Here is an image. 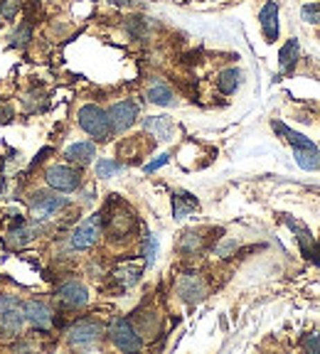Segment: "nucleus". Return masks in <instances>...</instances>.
<instances>
[{
    "label": "nucleus",
    "instance_id": "f257e3e1",
    "mask_svg": "<svg viewBox=\"0 0 320 354\" xmlns=\"http://www.w3.org/2000/svg\"><path fill=\"white\" fill-rule=\"evenodd\" d=\"M79 126H82L84 133H89L91 138L96 140H109V136L114 131H111V123H109V113H106L104 109H99V106L94 104H87L79 109Z\"/></svg>",
    "mask_w": 320,
    "mask_h": 354
},
{
    "label": "nucleus",
    "instance_id": "f03ea898",
    "mask_svg": "<svg viewBox=\"0 0 320 354\" xmlns=\"http://www.w3.org/2000/svg\"><path fill=\"white\" fill-rule=\"evenodd\" d=\"M109 337H111V342L116 344L118 349H123V352H139V349L143 347L141 335L133 330L131 320H126V317H116V320L111 322Z\"/></svg>",
    "mask_w": 320,
    "mask_h": 354
},
{
    "label": "nucleus",
    "instance_id": "7ed1b4c3",
    "mask_svg": "<svg viewBox=\"0 0 320 354\" xmlns=\"http://www.w3.org/2000/svg\"><path fill=\"white\" fill-rule=\"evenodd\" d=\"M44 183L50 185L52 189H60V192H74L79 187V183H82V175L69 165H52L50 170L44 172Z\"/></svg>",
    "mask_w": 320,
    "mask_h": 354
},
{
    "label": "nucleus",
    "instance_id": "20e7f679",
    "mask_svg": "<svg viewBox=\"0 0 320 354\" xmlns=\"http://www.w3.org/2000/svg\"><path fill=\"white\" fill-rule=\"evenodd\" d=\"M101 335H104V327L96 320H79L66 332V342L72 347H89V344L99 342Z\"/></svg>",
    "mask_w": 320,
    "mask_h": 354
},
{
    "label": "nucleus",
    "instance_id": "39448f33",
    "mask_svg": "<svg viewBox=\"0 0 320 354\" xmlns=\"http://www.w3.org/2000/svg\"><path fill=\"white\" fill-rule=\"evenodd\" d=\"M30 205V212L35 214V219H50V216H55L60 209H64L66 207V199L64 197H57V194L52 192H35L33 197L28 199Z\"/></svg>",
    "mask_w": 320,
    "mask_h": 354
},
{
    "label": "nucleus",
    "instance_id": "423d86ee",
    "mask_svg": "<svg viewBox=\"0 0 320 354\" xmlns=\"http://www.w3.org/2000/svg\"><path fill=\"white\" fill-rule=\"evenodd\" d=\"M106 113H109L111 131L123 133L136 123V118H139V106L133 104V101H118V104L111 106Z\"/></svg>",
    "mask_w": 320,
    "mask_h": 354
},
{
    "label": "nucleus",
    "instance_id": "0eeeda50",
    "mask_svg": "<svg viewBox=\"0 0 320 354\" xmlns=\"http://www.w3.org/2000/svg\"><path fill=\"white\" fill-rule=\"evenodd\" d=\"M3 310H0V337H17L22 330V322H25V315L20 313L15 300L3 298Z\"/></svg>",
    "mask_w": 320,
    "mask_h": 354
},
{
    "label": "nucleus",
    "instance_id": "6e6552de",
    "mask_svg": "<svg viewBox=\"0 0 320 354\" xmlns=\"http://www.w3.org/2000/svg\"><path fill=\"white\" fill-rule=\"evenodd\" d=\"M99 236H101V216L94 214V216H89V219H84L82 224L74 229L72 246H74V249H79V251L91 249V246L99 241Z\"/></svg>",
    "mask_w": 320,
    "mask_h": 354
},
{
    "label": "nucleus",
    "instance_id": "1a4fd4ad",
    "mask_svg": "<svg viewBox=\"0 0 320 354\" xmlns=\"http://www.w3.org/2000/svg\"><path fill=\"white\" fill-rule=\"evenodd\" d=\"M22 315L37 330H50L52 327V310L50 305L39 303V300H28L25 308H22Z\"/></svg>",
    "mask_w": 320,
    "mask_h": 354
},
{
    "label": "nucleus",
    "instance_id": "9d476101",
    "mask_svg": "<svg viewBox=\"0 0 320 354\" xmlns=\"http://www.w3.org/2000/svg\"><path fill=\"white\" fill-rule=\"evenodd\" d=\"M177 295H180L185 303H199V300L207 295V286L199 276H182L177 281Z\"/></svg>",
    "mask_w": 320,
    "mask_h": 354
},
{
    "label": "nucleus",
    "instance_id": "9b49d317",
    "mask_svg": "<svg viewBox=\"0 0 320 354\" xmlns=\"http://www.w3.org/2000/svg\"><path fill=\"white\" fill-rule=\"evenodd\" d=\"M136 229V216L128 209H116L109 216V224H106V232L114 239H126L128 234H133Z\"/></svg>",
    "mask_w": 320,
    "mask_h": 354
},
{
    "label": "nucleus",
    "instance_id": "f8f14e48",
    "mask_svg": "<svg viewBox=\"0 0 320 354\" xmlns=\"http://www.w3.org/2000/svg\"><path fill=\"white\" fill-rule=\"evenodd\" d=\"M57 298H60L66 308L77 310V308H84V305L89 303V290L82 286V283L69 281V283H64L60 290H57Z\"/></svg>",
    "mask_w": 320,
    "mask_h": 354
},
{
    "label": "nucleus",
    "instance_id": "ddd939ff",
    "mask_svg": "<svg viewBox=\"0 0 320 354\" xmlns=\"http://www.w3.org/2000/svg\"><path fill=\"white\" fill-rule=\"evenodd\" d=\"M259 20H261V32H264L266 42L278 39V6L274 0H269V3L261 8Z\"/></svg>",
    "mask_w": 320,
    "mask_h": 354
},
{
    "label": "nucleus",
    "instance_id": "4468645a",
    "mask_svg": "<svg viewBox=\"0 0 320 354\" xmlns=\"http://www.w3.org/2000/svg\"><path fill=\"white\" fill-rule=\"evenodd\" d=\"M96 155V145L89 143V140H82V143H72L69 148L64 150V158L69 162H77V165H89L94 160Z\"/></svg>",
    "mask_w": 320,
    "mask_h": 354
},
{
    "label": "nucleus",
    "instance_id": "2eb2a0df",
    "mask_svg": "<svg viewBox=\"0 0 320 354\" xmlns=\"http://www.w3.org/2000/svg\"><path fill=\"white\" fill-rule=\"evenodd\" d=\"M39 232H44V227L39 224V219H35L33 224H20V227L10 229V234H8V241H10L12 246H25V243L33 241Z\"/></svg>",
    "mask_w": 320,
    "mask_h": 354
},
{
    "label": "nucleus",
    "instance_id": "dca6fc26",
    "mask_svg": "<svg viewBox=\"0 0 320 354\" xmlns=\"http://www.w3.org/2000/svg\"><path fill=\"white\" fill-rule=\"evenodd\" d=\"M274 131H276L278 136H283V138H286V143L293 145V150H313L315 148L313 140L305 138V136H301V133L291 131V128L283 126L281 121H274Z\"/></svg>",
    "mask_w": 320,
    "mask_h": 354
},
{
    "label": "nucleus",
    "instance_id": "f3484780",
    "mask_svg": "<svg viewBox=\"0 0 320 354\" xmlns=\"http://www.w3.org/2000/svg\"><path fill=\"white\" fill-rule=\"evenodd\" d=\"M283 224H286V227L296 234V239H299V243H301V251L308 256L310 249H313V236H310L308 227H305V224H301V221L291 219V216H283Z\"/></svg>",
    "mask_w": 320,
    "mask_h": 354
},
{
    "label": "nucleus",
    "instance_id": "a211bd4d",
    "mask_svg": "<svg viewBox=\"0 0 320 354\" xmlns=\"http://www.w3.org/2000/svg\"><path fill=\"white\" fill-rule=\"evenodd\" d=\"M296 59H299V39H288L286 44L278 52V64H281V74H288L296 66Z\"/></svg>",
    "mask_w": 320,
    "mask_h": 354
},
{
    "label": "nucleus",
    "instance_id": "6ab92c4d",
    "mask_svg": "<svg viewBox=\"0 0 320 354\" xmlns=\"http://www.w3.org/2000/svg\"><path fill=\"white\" fill-rule=\"evenodd\" d=\"M195 209H197V199L193 194H185V192L172 194V214H175V219H182V216H188Z\"/></svg>",
    "mask_w": 320,
    "mask_h": 354
},
{
    "label": "nucleus",
    "instance_id": "aec40b11",
    "mask_svg": "<svg viewBox=\"0 0 320 354\" xmlns=\"http://www.w3.org/2000/svg\"><path fill=\"white\" fill-rule=\"evenodd\" d=\"M148 101L158 106H172L175 104V94H172V88L166 86V84H153L148 88Z\"/></svg>",
    "mask_w": 320,
    "mask_h": 354
},
{
    "label": "nucleus",
    "instance_id": "412c9836",
    "mask_svg": "<svg viewBox=\"0 0 320 354\" xmlns=\"http://www.w3.org/2000/svg\"><path fill=\"white\" fill-rule=\"evenodd\" d=\"M217 84H220L222 94H234L239 88V84H242V72L239 69H224L220 74V79H217Z\"/></svg>",
    "mask_w": 320,
    "mask_h": 354
},
{
    "label": "nucleus",
    "instance_id": "4be33fe9",
    "mask_svg": "<svg viewBox=\"0 0 320 354\" xmlns=\"http://www.w3.org/2000/svg\"><path fill=\"white\" fill-rule=\"evenodd\" d=\"M145 131H150L158 140H168L170 136L172 126L166 116H153V118H145Z\"/></svg>",
    "mask_w": 320,
    "mask_h": 354
},
{
    "label": "nucleus",
    "instance_id": "5701e85b",
    "mask_svg": "<svg viewBox=\"0 0 320 354\" xmlns=\"http://www.w3.org/2000/svg\"><path fill=\"white\" fill-rule=\"evenodd\" d=\"M141 271H143V266H136V263H123L121 268H116V281H121V286H133V283L141 278Z\"/></svg>",
    "mask_w": 320,
    "mask_h": 354
},
{
    "label": "nucleus",
    "instance_id": "b1692460",
    "mask_svg": "<svg viewBox=\"0 0 320 354\" xmlns=\"http://www.w3.org/2000/svg\"><path fill=\"white\" fill-rule=\"evenodd\" d=\"M296 162H299V167H303V170H318L320 167V153L318 148L313 150H296Z\"/></svg>",
    "mask_w": 320,
    "mask_h": 354
},
{
    "label": "nucleus",
    "instance_id": "393cba45",
    "mask_svg": "<svg viewBox=\"0 0 320 354\" xmlns=\"http://www.w3.org/2000/svg\"><path fill=\"white\" fill-rule=\"evenodd\" d=\"M202 236L195 232H188V234H182L180 239V251H185V254H195V251L202 249Z\"/></svg>",
    "mask_w": 320,
    "mask_h": 354
},
{
    "label": "nucleus",
    "instance_id": "a878e982",
    "mask_svg": "<svg viewBox=\"0 0 320 354\" xmlns=\"http://www.w3.org/2000/svg\"><path fill=\"white\" fill-rule=\"evenodd\" d=\"M30 35H33V25H30V20H25L20 28L15 30V35L10 37V47H25L28 39H30Z\"/></svg>",
    "mask_w": 320,
    "mask_h": 354
},
{
    "label": "nucleus",
    "instance_id": "bb28decb",
    "mask_svg": "<svg viewBox=\"0 0 320 354\" xmlns=\"http://www.w3.org/2000/svg\"><path fill=\"white\" fill-rule=\"evenodd\" d=\"M123 165L116 160H111V158H106V160H99L96 162V175L99 177H114L116 172H121Z\"/></svg>",
    "mask_w": 320,
    "mask_h": 354
},
{
    "label": "nucleus",
    "instance_id": "cd10ccee",
    "mask_svg": "<svg viewBox=\"0 0 320 354\" xmlns=\"http://www.w3.org/2000/svg\"><path fill=\"white\" fill-rule=\"evenodd\" d=\"M20 10V0H0V17L3 20H12Z\"/></svg>",
    "mask_w": 320,
    "mask_h": 354
},
{
    "label": "nucleus",
    "instance_id": "c85d7f7f",
    "mask_svg": "<svg viewBox=\"0 0 320 354\" xmlns=\"http://www.w3.org/2000/svg\"><path fill=\"white\" fill-rule=\"evenodd\" d=\"M301 17L310 25H320V3H313V6H303L301 10Z\"/></svg>",
    "mask_w": 320,
    "mask_h": 354
},
{
    "label": "nucleus",
    "instance_id": "c756f323",
    "mask_svg": "<svg viewBox=\"0 0 320 354\" xmlns=\"http://www.w3.org/2000/svg\"><path fill=\"white\" fill-rule=\"evenodd\" d=\"M155 256H158V239L153 234H148V239H145V263L153 266Z\"/></svg>",
    "mask_w": 320,
    "mask_h": 354
},
{
    "label": "nucleus",
    "instance_id": "7c9ffc66",
    "mask_svg": "<svg viewBox=\"0 0 320 354\" xmlns=\"http://www.w3.org/2000/svg\"><path fill=\"white\" fill-rule=\"evenodd\" d=\"M303 349H308V352H320V332H310V335H305Z\"/></svg>",
    "mask_w": 320,
    "mask_h": 354
},
{
    "label": "nucleus",
    "instance_id": "2f4dec72",
    "mask_svg": "<svg viewBox=\"0 0 320 354\" xmlns=\"http://www.w3.org/2000/svg\"><path fill=\"white\" fill-rule=\"evenodd\" d=\"M168 160H170V155H160V158H158V160H153V162H148V165H145V172H155V170H158V167H163V165H166V162Z\"/></svg>",
    "mask_w": 320,
    "mask_h": 354
},
{
    "label": "nucleus",
    "instance_id": "473e14b6",
    "mask_svg": "<svg viewBox=\"0 0 320 354\" xmlns=\"http://www.w3.org/2000/svg\"><path fill=\"white\" fill-rule=\"evenodd\" d=\"M308 259H313V261H315V263H318V266H320V246H315V243H313V249H310Z\"/></svg>",
    "mask_w": 320,
    "mask_h": 354
},
{
    "label": "nucleus",
    "instance_id": "72a5a7b5",
    "mask_svg": "<svg viewBox=\"0 0 320 354\" xmlns=\"http://www.w3.org/2000/svg\"><path fill=\"white\" fill-rule=\"evenodd\" d=\"M109 3H114V6H131V0H109Z\"/></svg>",
    "mask_w": 320,
    "mask_h": 354
},
{
    "label": "nucleus",
    "instance_id": "f704fd0d",
    "mask_svg": "<svg viewBox=\"0 0 320 354\" xmlns=\"http://www.w3.org/2000/svg\"><path fill=\"white\" fill-rule=\"evenodd\" d=\"M3 187H6V183H3V177H0V194H3Z\"/></svg>",
    "mask_w": 320,
    "mask_h": 354
},
{
    "label": "nucleus",
    "instance_id": "c9c22d12",
    "mask_svg": "<svg viewBox=\"0 0 320 354\" xmlns=\"http://www.w3.org/2000/svg\"><path fill=\"white\" fill-rule=\"evenodd\" d=\"M0 25H3V17H0Z\"/></svg>",
    "mask_w": 320,
    "mask_h": 354
}]
</instances>
